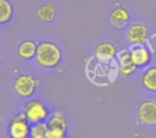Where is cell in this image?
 Returning <instances> with one entry per match:
<instances>
[{"label":"cell","mask_w":156,"mask_h":138,"mask_svg":"<svg viewBox=\"0 0 156 138\" xmlns=\"http://www.w3.org/2000/svg\"><path fill=\"white\" fill-rule=\"evenodd\" d=\"M39 85V79L33 75L20 74L12 82V91L17 97L28 100L34 96Z\"/></svg>","instance_id":"2"},{"label":"cell","mask_w":156,"mask_h":138,"mask_svg":"<svg viewBox=\"0 0 156 138\" xmlns=\"http://www.w3.org/2000/svg\"><path fill=\"white\" fill-rule=\"evenodd\" d=\"M22 112L31 125L47 122L51 114L46 104L38 99L31 98L25 103Z\"/></svg>","instance_id":"3"},{"label":"cell","mask_w":156,"mask_h":138,"mask_svg":"<svg viewBox=\"0 0 156 138\" xmlns=\"http://www.w3.org/2000/svg\"><path fill=\"white\" fill-rule=\"evenodd\" d=\"M48 125V136L47 138H67L68 126L60 125Z\"/></svg>","instance_id":"15"},{"label":"cell","mask_w":156,"mask_h":138,"mask_svg":"<svg viewBox=\"0 0 156 138\" xmlns=\"http://www.w3.org/2000/svg\"><path fill=\"white\" fill-rule=\"evenodd\" d=\"M37 19L43 24H51L57 17V7L51 2L40 4L36 9Z\"/></svg>","instance_id":"12"},{"label":"cell","mask_w":156,"mask_h":138,"mask_svg":"<svg viewBox=\"0 0 156 138\" xmlns=\"http://www.w3.org/2000/svg\"><path fill=\"white\" fill-rule=\"evenodd\" d=\"M141 84L146 91L156 94V66L146 67L142 74Z\"/></svg>","instance_id":"13"},{"label":"cell","mask_w":156,"mask_h":138,"mask_svg":"<svg viewBox=\"0 0 156 138\" xmlns=\"http://www.w3.org/2000/svg\"><path fill=\"white\" fill-rule=\"evenodd\" d=\"M38 42L34 39H24L20 41L16 46V55L23 61H30L35 59Z\"/></svg>","instance_id":"11"},{"label":"cell","mask_w":156,"mask_h":138,"mask_svg":"<svg viewBox=\"0 0 156 138\" xmlns=\"http://www.w3.org/2000/svg\"><path fill=\"white\" fill-rule=\"evenodd\" d=\"M116 60H117L118 71L120 75L123 77H129L133 76L138 69L131 57L129 49H125L118 52Z\"/></svg>","instance_id":"10"},{"label":"cell","mask_w":156,"mask_h":138,"mask_svg":"<svg viewBox=\"0 0 156 138\" xmlns=\"http://www.w3.org/2000/svg\"><path fill=\"white\" fill-rule=\"evenodd\" d=\"M31 124L23 112L15 115L8 122L7 135L9 138H30Z\"/></svg>","instance_id":"4"},{"label":"cell","mask_w":156,"mask_h":138,"mask_svg":"<svg viewBox=\"0 0 156 138\" xmlns=\"http://www.w3.org/2000/svg\"><path fill=\"white\" fill-rule=\"evenodd\" d=\"M118 55L116 45L110 41H101L98 43L93 51V56L101 64H108L116 58Z\"/></svg>","instance_id":"8"},{"label":"cell","mask_w":156,"mask_h":138,"mask_svg":"<svg viewBox=\"0 0 156 138\" xmlns=\"http://www.w3.org/2000/svg\"><path fill=\"white\" fill-rule=\"evenodd\" d=\"M129 50L131 57L137 68H146L150 66L153 60V54L145 44L131 45Z\"/></svg>","instance_id":"9"},{"label":"cell","mask_w":156,"mask_h":138,"mask_svg":"<svg viewBox=\"0 0 156 138\" xmlns=\"http://www.w3.org/2000/svg\"><path fill=\"white\" fill-rule=\"evenodd\" d=\"M136 118L141 126H156V101L146 99L141 101L136 108Z\"/></svg>","instance_id":"5"},{"label":"cell","mask_w":156,"mask_h":138,"mask_svg":"<svg viewBox=\"0 0 156 138\" xmlns=\"http://www.w3.org/2000/svg\"><path fill=\"white\" fill-rule=\"evenodd\" d=\"M34 60L40 68L51 70L61 64L63 52L60 46L54 41L42 40L37 44V54Z\"/></svg>","instance_id":"1"},{"label":"cell","mask_w":156,"mask_h":138,"mask_svg":"<svg viewBox=\"0 0 156 138\" xmlns=\"http://www.w3.org/2000/svg\"><path fill=\"white\" fill-rule=\"evenodd\" d=\"M149 37V30L145 24L141 22L131 23L124 29V38L131 45H144Z\"/></svg>","instance_id":"6"},{"label":"cell","mask_w":156,"mask_h":138,"mask_svg":"<svg viewBox=\"0 0 156 138\" xmlns=\"http://www.w3.org/2000/svg\"><path fill=\"white\" fill-rule=\"evenodd\" d=\"M108 22L112 28L124 30L132 22V14L126 6L118 5L110 11Z\"/></svg>","instance_id":"7"},{"label":"cell","mask_w":156,"mask_h":138,"mask_svg":"<svg viewBox=\"0 0 156 138\" xmlns=\"http://www.w3.org/2000/svg\"><path fill=\"white\" fill-rule=\"evenodd\" d=\"M15 14V7L10 0H0V25L8 24Z\"/></svg>","instance_id":"14"},{"label":"cell","mask_w":156,"mask_h":138,"mask_svg":"<svg viewBox=\"0 0 156 138\" xmlns=\"http://www.w3.org/2000/svg\"><path fill=\"white\" fill-rule=\"evenodd\" d=\"M47 136H48L47 122L31 125L30 138H47Z\"/></svg>","instance_id":"16"}]
</instances>
